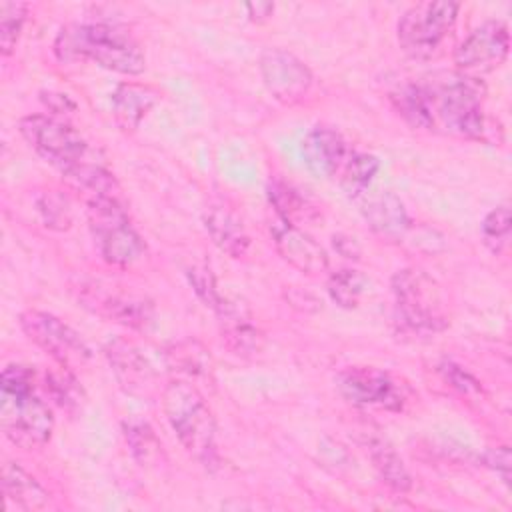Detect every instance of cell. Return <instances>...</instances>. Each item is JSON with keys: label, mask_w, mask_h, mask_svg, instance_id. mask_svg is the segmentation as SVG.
<instances>
[{"label": "cell", "mask_w": 512, "mask_h": 512, "mask_svg": "<svg viewBox=\"0 0 512 512\" xmlns=\"http://www.w3.org/2000/svg\"><path fill=\"white\" fill-rule=\"evenodd\" d=\"M2 490L6 500L16 504L20 510H42L50 502L46 488L16 462H4Z\"/></svg>", "instance_id": "cell-21"}, {"label": "cell", "mask_w": 512, "mask_h": 512, "mask_svg": "<svg viewBox=\"0 0 512 512\" xmlns=\"http://www.w3.org/2000/svg\"><path fill=\"white\" fill-rule=\"evenodd\" d=\"M94 244L104 262L126 268L144 256L146 244L134 228L122 196H104L86 202Z\"/></svg>", "instance_id": "cell-5"}, {"label": "cell", "mask_w": 512, "mask_h": 512, "mask_svg": "<svg viewBox=\"0 0 512 512\" xmlns=\"http://www.w3.org/2000/svg\"><path fill=\"white\" fill-rule=\"evenodd\" d=\"M336 388L344 400L362 408L402 412L406 388L390 372L374 366H348L336 374Z\"/></svg>", "instance_id": "cell-10"}, {"label": "cell", "mask_w": 512, "mask_h": 512, "mask_svg": "<svg viewBox=\"0 0 512 512\" xmlns=\"http://www.w3.org/2000/svg\"><path fill=\"white\" fill-rule=\"evenodd\" d=\"M362 214L370 230L388 242H400L412 228L404 202L390 190L370 196L364 202Z\"/></svg>", "instance_id": "cell-18"}, {"label": "cell", "mask_w": 512, "mask_h": 512, "mask_svg": "<svg viewBox=\"0 0 512 512\" xmlns=\"http://www.w3.org/2000/svg\"><path fill=\"white\" fill-rule=\"evenodd\" d=\"M510 222L512 220H510L508 204H500L484 216L480 230H482V240L490 248V252L494 254L506 252L510 244V226H512Z\"/></svg>", "instance_id": "cell-30"}, {"label": "cell", "mask_w": 512, "mask_h": 512, "mask_svg": "<svg viewBox=\"0 0 512 512\" xmlns=\"http://www.w3.org/2000/svg\"><path fill=\"white\" fill-rule=\"evenodd\" d=\"M366 450L372 462V468L376 470L378 478L398 494H404L412 488V476L402 460V456L396 452V448L380 438V436H370L366 442Z\"/></svg>", "instance_id": "cell-22"}, {"label": "cell", "mask_w": 512, "mask_h": 512, "mask_svg": "<svg viewBox=\"0 0 512 512\" xmlns=\"http://www.w3.org/2000/svg\"><path fill=\"white\" fill-rule=\"evenodd\" d=\"M204 228L210 240L230 258H244L250 250V236L242 220L226 206L212 204L204 212Z\"/></svg>", "instance_id": "cell-20"}, {"label": "cell", "mask_w": 512, "mask_h": 512, "mask_svg": "<svg viewBox=\"0 0 512 512\" xmlns=\"http://www.w3.org/2000/svg\"><path fill=\"white\" fill-rule=\"evenodd\" d=\"M80 300L94 314L132 330H146L154 322V304L138 294L104 290L98 284L82 286Z\"/></svg>", "instance_id": "cell-13"}, {"label": "cell", "mask_w": 512, "mask_h": 512, "mask_svg": "<svg viewBox=\"0 0 512 512\" xmlns=\"http://www.w3.org/2000/svg\"><path fill=\"white\" fill-rule=\"evenodd\" d=\"M28 6L24 2H0V52L8 58L20 38Z\"/></svg>", "instance_id": "cell-31"}, {"label": "cell", "mask_w": 512, "mask_h": 512, "mask_svg": "<svg viewBox=\"0 0 512 512\" xmlns=\"http://www.w3.org/2000/svg\"><path fill=\"white\" fill-rule=\"evenodd\" d=\"M326 290H328L330 300L336 306H340L344 310H352L360 304V300L364 296L366 278L356 268H340L328 276Z\"/></svg>", "instance_id": "cell-28"}, {"label": "cell", "mask_w": 512, "mask_h": 512, "mask_svg": "<svg viewBox=\"0 0 512 512\" xmlns=\"http://www.w3.org/2000/svg\"><path fill=\"white\" fill-rule=\"evenodd\" d=\"M380 170V160L368 152H352L342 166V188L350 198H360L368 192Z\"/></svg>", "instance_id": "cell-25"}, {"label": "cell", "mask_w": 512, "mask_h": 512, "mask_svg": "<svg viewBox=\"0 0 512 512\" xmlns=\"http://www.w3.org/2000/svg\"><path fill=\"white\" fill-rule=\"evenodd\" d=\"M270 236L280 258L306 276H320L328 272L326 250L300 226L274 218L270 222Z\"/></svg>", "instance_id": "cell-14"}, {"label": "cell", "mask_w": 512, "mask_h": 512, "mask_svg": "<svg viewBox=\"0 0 512 512\" xmlns=\"http://www.w3.org/2000/svg\"><path fill=\"white\" fill-rule=\"evenodd\" d=\"M0 428L18 448L38 450L54 432V414L36 392L30 366L8 364L0 376Z\"/></svg>", "instance_id": "cell-1"}, {"label": "cell", "mask_w": 512, "mask_h": 512, "mask_svg": "<svg viewBox=\"0 0 512 512\" xmlns=\"http://www.w3.org/2000/svg\"><path fill=\"white\" fill-rule=\"evenodd\" d=\"M164 360L172 372L180 374L176 378L192 382L198 378L208 380L212 376V356L198 340L186 338L170 344L164 352Z\"/></svg>", "instance_id": "cell-23"}, {"label": "cell", "mask_w": 512, "mask_h": 512, "mask_svg": "<svg viewBox=\"0 0 512 512\" xmlns=\"http://www.w3.org/2000/svg\"><path fill=\"white\" fill-rule=\"evenodd\" d=\"M334 248L344 256V258H358L360 248L354 242V238L348 236H334Z\"/></svg>", "instance_id": "cell-38"}, {"label": "cell", "mask_w": 512, "mask_h": 512, "mask_svg": "<svg viewBox=\"0 0 512 512\" xmlns=\"http://www.w3.org/2000/svg\"><path fill=\"white\" fill-rule=\"evenodd\" d=\"M214 314L218 318L222 344L230 354L238 358H252L262 352L266 342L264 332L256 326L250 310L240 300L222 296Z\"/></svg>", "instance_id": "cell-15"}, {"label": "cell", "mask_w": 512, "mask_h": 512, "mask_svg": "<svg viewBox=\"0 0 512 512\" xmlns=\"http://www.w3.org/2000/svg\"><path fill=\"white\" fill-rule=\"evenodd\" d=\"M268 200L278 218L292 222L296 226L310 222L312 218L318 216V208L310 202L308 196H304L290 182H284L278 178L268 182Z\"/></svg>", "instance_id": "cell-24"}, {"label": "cell", "mask_w": 512, "mask_h": 512, "mask_svg": "<svg viewBox=\"0 0 512 512\" xmlns=\"http://www.w3.org/2000/svg\"><path fill=\"white\" fill-rule=\"evenodd\" d=\"M40 100L54 114H64V112L76 108V104L66 94H60V92H40Z\"/></svg>", "instance_id": "cell-36"}, {"label": "cell", "mask_w": 512, "mask_h": 512, "mask_svg": "<svg viewBox=\"0 0 512 512\" xmlns=\"http://www.w3.org/2000/svg\"><path fill=\"white\" fill-rule=\"evenodd\" d=\"M54 54L60 62L88 60L124 76H138L146 70L140 44L126 30L102 22L64 26L56 34Z\"/></svg>", "instance_id": "cell-2"}, {"label": "cell", "mask_w": 512, "mask_h": 512, "mask_svg": "<svg viewBox=\"0 0 512 512\" xmlns=\"http://www.w3.org/2000/svg\"><path fill=\"white\" fill-rule=\"evenodd\" d=\"M482 462L486 468L494 470L504 484H510V474H512V458H510V448L506 444L490 448L484 452Z\"/></svg>", "instance_id": "cell-35"}, {"label": "cell", "mask_w": 512, "mask_h": 512, "mask_svg": "<svg viewBox=\"0 0 512 512\" xmlns=\"http://www.w3.org/2000/svg\"><path fill=\"white\" fill-rule=\"evenodd\" d=\"M188 280H190V286L196 292V296L204 302V306L214 310L220 304L224 294L218 290L216 278L208 266H204V264L192 266L188 270Z\"/></svg>", "instance_id": "cell-33"}, {"label": "cell", "mask_w": 512, "mask_h": 512, "mask_svg": "<svg viewBox=\"0 0 512 512\" xmlns=\"http://www.w3.org/2000/svg\"><path fill=\"white\" fill-rule=\"evenodd\" d=\"M164 416L182 448L200 464L216 462V418L198 386L174 378L162 388Z\"/></svg>", "instance_id": "cell-4"}, {"label": "cell", "mask_w": 512, "mask_h": 512, "mask_svg": "<svg viewBox=\"0 0 512 512\" xmlns=\"http://www.w3.org/2000/svg\"><path fill=\"white\" fill-rule=\"evenodd\" d=\"M18 130L28 146L60 174L92 158L84 136L66 120L52 114H28L20 118Z\"/></svg>", "instance_id": "cell-8"}, {"label": "cell", "mask_w": 512, "mask_h": 512, "mask_svg": "<svg viewBox=\"0 0 512 512\" xmlns=\"http://www.w3.org/2000/svg\"><path fill=\"white\" fill-rule=\"evenodd\" d=\"M160 100V90L142 82H120L112 92V116L122 132H134Z\"/></svg>", "instance_id": "cell-19"}, {"label": "cell", "mask_w": 512, "mask_h": 512, "mask_svg": "<svg viewBox=\"0 0 512 512\" xmlns=\"http://www.w3.org/2000/svg\"><path fill=\"white\" fill-rule=\"evenodd\" d=\"M422 88L432 118V130L440 126L460 138H482L486 130V88L476 76L450 72L430 84H422Z\"/></svg>", "instance_id": "cell-3"}, {"label": "cell", "mask_w": 512, "mask_h": 512, "mask_svg": "<svg viewBox=\"0 0 512 512\" xmlns=\"http://www.w3.org/2000/svg\"><path fill=\"white\" fill-rule=\"evenodd\" d=\"M306 168L318 178H330L342 170L352 150L344 136L330 126H314L302 140Z\"/></svg>", "instance_id": "cell-16"}, {"label": "cell", "mask_w": 512, "mask_h": 512, "mask_svg": "<svg viewBox=\"0 0 512 512\" xmlns=\"http://www.w3.org/2000/svg\"><path fill=\"white\" fill-rule=\"evenodd\" d=\"M460 4L450 0L420 2L410 6L398 20L396 36L404 54L414 60L434 58L448 40Z\"/></svg>", "instance_id": "cell-7"}, {"label": "cell", "mask_w": 512, "mask_h": 512, "mask_svg": "<svg viewBox=\"0 0 512 512\" xmlns=\"http://www.w3.org/2000/svg\"><path fill=\"white\" fill-rule=\"evenodd\" d=\"M22 332L44 350L56 364L64 368H78L92 356L90 346L80 334L58 316L44 310H26L20 314Z\"/></svg>", "instance_id": "cell-9"}, {"label": "cell", "mask_w": 512, "mask_h": 512, "mask_svg": "<svg viewBox=\"0 0 512 512\" xmlns=\"http://www.w3.org/2000/svg\"><path fill=\"white\" fill-rule=\"evenodd\" d=\"M44 386L46 392L50 394V398L66 412H74L80 408L82 400H84V390L78 384L74 370L64 368L60 364H56L54 370H48L44 376Z\"/></svg>", "instance_id": "cell-29"}, {"label": "cell", "mask_w": 512, "mask_h": 512, "mask_svg": "<svg viewBox=\"0 0 512 512\" xmlns=\"http://www.w3.org/2000/svg\"><path fill=\"white\" fill-rule=\"evenodd\" d=\"M244 8H246L248 18L252 22H264L274 12V4L272 2H248V4H244Z\"/></svg>", "instance_id": "cell-37"}, {"label": "cell", "mask_w": 512, "mask_h": 512, "mask_svg": "<svg viewBox=\"0 0 512 512\" xmlns=\"http://www.w3.org/2000/svg\"><path fill=\"white\" fill-rule=\"evenodd\" d=\"M396 322L410 334L430 336L448 326L438 284L418 268H402L392 280Z\"/></svg>", "instance_id": "cell-6"}, {"label": "cell", "mask_w": 512, "mask_h": 512, "mask_svg": "<svg viewBox=\"0 0 512 512\" xmlns=\"http://www.w3.org/2000/svg\"><path fill=\"white\" fill-rule=\"evenodd\" d=\"M36 206H38V212L42 214V220L48 228L66 230L70 226L72 212H70V204L64 196L48 190L46 194H42V198H38Z\"/></svg>", "instance_id": "cell-32"}, {"label": "cell", "mask_w": 512, "mask_h": 512, "mask_svg": "<svg viewBox=\"0 0 512 512\" xmlns=\"http://www.w3.org/2000/svg\"><path fill=\"white\" fill-rule=\"evenodd\" d=\"M390 100L398 114L412 126L422 130H432V118L428 112V102L422 84H402L390 94Z\"/></svg>", "instance_id": "cell-26"}, {"label": "cell", "mask_w": 512, "mask_h": 512, "mask_svg": "<svg viewBox=\"0 0 512 512\" xmlns=\"http://www.w3.org/2000/svg\"><path fill=\"white\" fill-rule=\"evenodd\" d=\"M260 74L266 90L284 106L302 102L312 86L310 68L284 48H266L260 54Z\"/></svg>", "instance_id": "cell-12"}, {"label": "cell", "mask_w": 512, "mask_h": 512, "mask_svg": "<svg viewBox=\"0 0 512 512\" xmlns=\"http://www.w3.org/2000/svg\"><path fill=\"white\" fill-rule=\"evenodd\" d=\"M104 354L108 364L120 382V386L130 394H146L154 384V370L140 350L128 340H112L106 344Z\"/></svg>", "instance_id": "cell-17"}, {"label": "cell", "mask_w": 512, "mask_h": 512, "mask_svg": "<svg viewBox=\"0 0 512 512\" xmlns=\"http://www.w3.org/2000/svg\"><path fill=\"white\" fill-rule=\"evenodd\" d=\"M126 444L140 466H154L160 462L162 444L148 422L126 420L122 424Z\"/></svg>", "instance_id": "cell-27"}, {"label": "cell", "mask_w": 512, "mask_h": 512, "mask_svg": "<svg viewBox=\"0 0 512 512\" xmlns=\"http://www.w3.org/2000/svg\"><path fill=\"white\" fill-rule=\"evenodd\" d=\"M438 372L442 374V378L452 386L456 388L460 394H474V392H480V382L470 374L466 372L462 366L450 362V360H444L442 364H438Z\"/></svg>", "instance_id": "cell-34"}, {"label": "cell", "mask_w": 512, "mask_h": 512, "mask_svg": "<svg viewBox=\"0 0 512 512\" xmlns=\"http://www.w3.org/2000/svg\"><path fill=\"white\" fill-rule=\"evenodd\" d=\"M510 50V32L502 20H486L478 24L454 50L458 72L476 76L492 72L504 64Z\"/></svg>", "instance_id": "cell-11"}]
</instances>
